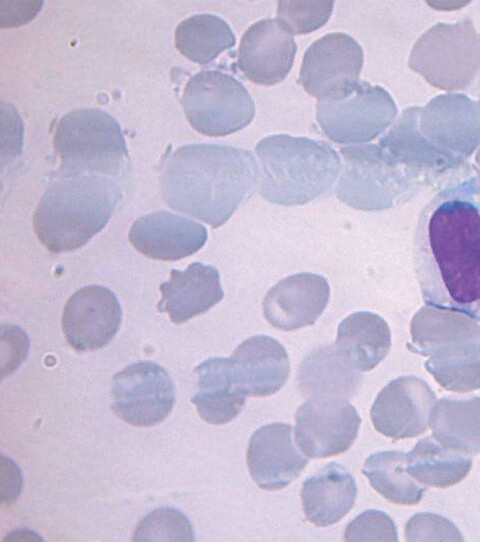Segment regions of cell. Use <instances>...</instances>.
Listing matches in <instances>:
<instances>
[{
	"label": "cell",
	"mask_w": 480,
	"mask_h": 542,
	"mask_svg": "<svg viewBox=\"0 0 480 542\" xmlns=\"http://www.w3.org/2000/svg\"><path fill=\"white\" fill-rule=\"evenodd\" d=\"M413 258L426 305L480 321V174L445 187L423 208Z\"/></svg>",
	"instance_id": "obj_1"
},
{
	"label": "cell",
	"mask_w": 480,
	"mask_h": 542,
	"mask_svg": "<svg viewBox=\"0 0 480 542\" xmlns=\"http://www.w3.org/2000/svg\"><path fill=\"white\" fill-rule=\"evenodd\" d=\"M259 167L246 149L221 144H188L163 158L159 181L165 203L207 223L225 224L255 190Z\"/></svg>",
	"instance_id": "obj_2"
},
{
	"label": "cell",
	"mask_w": 480,
	"mask_h": 542,
	"mask_svg": "<svg viewBox=\"0 0 480 542\" xmlns=\"http://www.w3.org/2000/svg\"><path fill=\"white\" fill-rule=\"evenodd\" d=\"M120 199L115 178L96 174L57 177L36 207L34 232L53 253L74 251L104 228Z\"/></svg>",
	"instance_id": "obj_3"
},
{
	"label": "cell",
	"mask_w": 480,
	"mask_h": 542,
	"mask_svg": "<svg viewBox=\"0 0 480 542\" xmlns=\"http://www.w3.org/2000/svg\"><path fill=\"white\" fill-rule=\"evenodd\" d=\"M255 154L261 195L283 206L303 205L321 197L333 186L342 167L339 155L328 143L288 134L261 139Z\"/></svg>",
	"instance_id": "obj_4"
},
{
	"label": "cell",
	"mask_w": 480,
	"mask_h": 542,
	"mask_svg": "<svg viewBox=\"0 0 480 542\" xmlns=\"http://www.w3.org/2000/svg\"><path fill=\"white\" fill-rule=\"evenodd\" d=\"M410 351L428 357L424 365L443 388H480V325L470 316L425 305L410 323Z\"/></svg>",
	"instance_id": "obj_5"
},
{
	"label": "cell",
	"mask_w": 480,
	"mask_h": 542,
	"mask_svg": "<svg viewBox=\"0 0 480 542\" xmlns=\"http://www.w3.org/2000/svg\"><path fill=\"white\" fill-rule=\"evenodd\" d=\"M53 146L60 159L58 177L96 174L116 179L128 159L119 123L96 108L65 114L58 123Z\"/></svg>",
	"instance_id": "obj_6"
},
{
	"label": "cell",
	"mask_w": 480,
	"mask_h": 542,
	"mask_svg": "<svg viewBox=\"0 0 480 542\" xmlns=\"http://www.w3.org/2000/svg\"><path fill=\"white\" fill-rule=\"evenodd\" d=\"M335 194L351 208L378 211L408 201L421 185L417 176L379 144L343 147Z\"/></svg>",
	"instance_id": "obj_7"
},
{
	"label": "cell",
	"mask_w": 480,
	"mask_h": 542,
	"mask_svg": "<svg viewBox=\"0 0 480 542\" xmlns=\"http://www.w3.org/2000/svg\"><path fill=\"white\" fill-rule=\"evenodd\" d=\"M408 65L440 90H468L480 77V33L469 17L438 22L417 39Z\"/></svg>",
	"instance_id": "obj_8"
},
{
	"label": "cell",
	"mask_w": 480,
	"mask_h": 542,
	"mask_svg": "<svg viewBox=\"0 0 480 542\" xmlns=\"http://www.w3.org/2000/svg\"><path fill=\"white\" fill-rule=\"evenodd\" d=\"M181 104L190 125L211 137L226 136L251 123L255 105L244 85L233 76L205 70L192 76Z\"/></svg>",
	"instance_id": "obj_9"
},
{
	"label": "cell",
	"mask_w": 480,
	"mask_h": 542,
	"mask_svg": "<svg viewBox=\"0 0 480 542\" xmlns=\"http://www.w3.org/2000/svg\"><path fill=\"white\" fill-rule=\"evenodd\" d=\"M397 106L379 85L359 81L338 100H318L316 119L326 137L340 144L367 143L393 123Z\"/></svg>",
	"instance_id": "obj_10"
},
{
	"label": "cell",
	"mask_w": 480,
	"mask_h": 542,
	"mask_svg": "<svg viewBox=\"0 0 480 542\" xmlns=\"http://www.w3.org/2000/svg\"><path fill=\"white\" fill-rule=\"evenodd\" d=\"M364 63L360 44L342 32L328 33L305 51L299 73L304 90L318 100H338L359 83Z\"/></svg>",
	"instance_id": "obj_11"
},
{
	"label": "cell",
	"mask_w": 480,
	"mask_h": 542,
	"mask_svg": "<svg viewBox=\"0 0 480 542\" xmlns=\"http://www.w3.org/2000/svg\"><path fill=\"white\" fill-rule=\"evenodd\" d=\"M295 442L310 458H326L346 452L361 424L355 407L338 395H318L295 413Z\"/></svg>",
	"instance_id": "obj_12"
},
{
	"label": "cell",
	"mask_w": 480,
	"mask_h": 542,
	"mask_svg": "<svg viewBox=\"0 0 480 542\" xmlns=\"http://www.w3.org/2000/svg\"><path fill=\"white\" fill-rule=\"evenodd\" d=\"M112 409L134 426L162 422L175 403V387L169 373L152 361L126 366L113 376Z\"/></svg>",
	"instance_id": "obj_13"
},
{
	"label": "cell",
	"mask_w": 480,
	"mask_h": 542,
	"mask_svg": "<svg viewBox=\"0 0 480 542\" xmlns=\"http://www.w3.org/2000/svg\"><path fill=\"white\" fill-rule=\"evenodd\" d=\"M421 134L445 153L467 162L480 147V97L460 93L438 95L417 107Z\"/></svg>",
	"instance_id": "obj_14"
},
{
	"label": "cell",
	"mask_w": 480,
	"mask_h": 542,
	"mask_svg": "<svg viewBox=\"0 0 480 542\" xmlns=\"http://www.w3.org/2000/svg\"><path fill=\"white\" fill-rule=\"evenodd\" d=\"M436 395L414 375L390 381L377 395L370 417L374 428L392 439L416 437L426 431Z\"/></svg>",
	"instance_id": "obj_15"
},
{
	"label": "cell",
	"mask_w": 480,
	"mask_h": 542,
	"mask_svg": "<svg viewBox=\"0 0 480 542\" xmlns=\"http://www.w3.org/2000/svg\"><path fill=\"white\" fill-rule=\"evenodd\" d=\"M122 318L118 298L110 289L89 285L67 300L62 330L76 351H95L106 346L119 330Z\"/></svg>",
	"instance_id": "obj_16"
},
{
	"label": "cell",
	"mask_w": 480,
	"mask_h": 542,
	"mask_svg": "<svg viewBox=\"0 0 480 542\" xmlns=\"http://www.w3.org/2000/svg\"><path fill=\"white\" fill-rule=\"evenodd\" d=\"M297 51L291 31L278 19L252 24L242 35L237 65L251 82L271 86L288 75Z\"/></svg>",
	"instance_id": "obj_17"
},
{
	"label": "cell",
	"mask_w": 480,
	"mask_h": 542,
	"mask_svg": "<svg viewBox=\"0 0 480 542\" xmlns=\"http://www.w3.org/2000/svg\"><path fill=\"white\" fill-rule=\"evenodd\" d=\"M292 434V426L282 422L264 425L252 434L246 462L251 478L261 489L274 491L287 487L308 464Z\"/></svg>",
	"instance_id": "obj_18"
},
{
	"label": "cell",
	"mask_w": 480,
	"mask_h": 542,
	"mask_svg": "<svg viewBox=\"0 0 480 542\" xmlns=\"http://www.w3.org/2000/svg\"><path fill=\"white\" fill-rule=\"evenodd\" d=\"M330 287L325 277L310 272L281 279L265 295L263 314L267 322L281 331L313 325L325 310Z\"/></svg>",
	"instance_id": "obj_19"
},
{
	"label": "cell",
	"mask_w": 480,
	"mask_h": 542,
	"mask_svg": "<svg viewBox=\"0 0 480 542\" xmlns=\"http://www.w3.org/2000/svg\"><path fill=\"white\" fill-rule=\"evenodd\" d=\"M228 367L234 387L244 395L254 397L275 394L290 374L286 349L267 335L244 340L228 358Z\"/></svg>",
	"instance_id": "obj_20"
},
{
	"label": "cell",
	"mask_w": 480,
	"mask_h": 542,
	"mask_svg": "<svg viewBox=\"0 0 480 542\" xmlns=\"http://www.w3.org/2000/svg\"><path fill=\"white\" fill-rule=\"evenodd\" d=\"M417 107L405 109L379 145L410 169L421 184H433L465 168L467 162L440 150L421 134Z\"/></svg>",
	"instance_id": "obj_21"
},
{
	"label": "cell",
	"mask_w": 480,
	"mask_h": 542,
	"mask_svg": "<svg viewBox=\"0 0 480 542\" xmlns=\"http://www.w3.org/2000/svg\"><path fill=\"white\" fill-rule=\"evenodd\" d=\"M207 237L203 225L166 210L141 216L128 234L136 250L149 258L164 261L194 254L204 246Z\"/></svg>",
	"instance_id": "obj_22"
},
{
	"label": "cell",
	"mask_w": 480,
	"mask_h": 542,
	"mask_svg": "<svg viewBox=\"0 0 480 542\" xmlns=\"http://www.w3.org/2000/svg\"><path fill=\"white\" fill-rule=\"evenodd\" d=\"M159 289L162 299L157 308L176 324L207 312L224 297L218 270L200 262L191 263L185 270L173 269Z\"/></svg>",
	"instance_id": "obj_23"
},
{
	"label": "cell",
	"mask_w": 480,
	"mask_h": 542,
	"mask_svg": "<svg viewBox=\"0 0 480 542\" xmlns=\"http://www.w3.org/2000/svg\"><path fill=\"white\" fill-rule=\"evenodd\" d=\"M356 495L354 477L344 466L330 462L303 482L305 518L316 527L333 525L352 510Z\"/></svg>",
	"instance_id": "obj_24"
},
{
	"label": "cell",
	"mask_w": 480,
	"mask_h": 542,
	"mask_svg": "<svg viewBox=\"0 0 480 542\" xmlns=\"http://www.w3.org/2000/svg\"><path fill=\"white\" fill-rule=\"evenodd\" d=\"M390 346V328L376 313H352L338 326L335 347L356 371L375 368L387 356Z\"/></svg>",
	"instance_id": "obj_25"
},
{
	"label": "cell",
	"mask_w": 480,
	"mask_h": 542,
	"mask_svg": "<svg viewBox=\"0 0 480 542\" xmlns=\"http://www.w3.org/2000/svg\"><path fill=\"white\" fill-rule=\"evenodd\" d=\"M198 392L191 398L199 416L207 423L220 425L235 419L246 403V395L239 392L231 380L228 358L214 357L199 364Z\"/></svg>",
	"instance_id": "obj_26"
},
{
	"label": "cell",
	"mask_w": 480,
	"mask_h": 542,
	"mask_svg": "<svg viewBox=\"0 0 480 542\" xmlns=\"http://www.w3.org/2000/svg\"><path fill=\"white\" fill-rule=\"evenodd\" d=\"M429 424L434 439L459 454L480 453V397L442 398L433 407Z\"/></svg>",
	"instance_id": "obj_27"
},
{
	"label": "cell",
	"mask_w": 480,
	"mask_h": 542,
	"mask_svg": "<svg viewBox=\"0 0 480 542\" xmlns=\"http://www.w3.org/2000/svg\"><path fill=\"white\" fill-rule=\"evenodd\" d=\"M299 384L312 395H352L361 377L340 355L336 347L325 346L311 352L299 368Z\"/></svg>",
	"instance_id": "obj_28"
},
{
	"label": "cell",
	"mask_w": 480,
	"mask_h": 542,
	"mask_svg": "<svg viewBox=\"0 0 480 542\" xmlns=\"http://www.w3.org/2000/svg\"><path fill=\"white\" fill-rule=\"evenodd\" d=\"M471 467L470 458L445 449L431 437L419 440L407 453V472L426 486H453L466 477Z\"/></svg>",
	"instance_id": "obj_29"
},
{
	"label": "cell",
	"mask_w": 480,
	"mask_h": 542,
	"mask_svg": "<svg viewBox=\"0 0 480 542\" xmlns=\"http://www.w3.org/2000/svg\"><path fill=\"white\" fill-rule=\"evenodd\" d=\"M231 27L213 14H197L183 20L175 31V46L189 60L200 65L212 62L235 45Z\"/></svg>",
	"instance_id": "obj_30"
},
{
	"label": "cell",
	"mask_w": 480,
	"mask_h": 542,
	"mask_svg": "<svg viewBox=\"0 0 480 542\" xmlns=\"http://www.w3.org/2000/svg\"><path fill=\"white\" fill-rule=\"evenodd\" d=\"M406 465L407 453L381 451L365 460L362 473L370 485L388 501L415 505L420 502L426 489L412 479Z\"/></svg>",
	"instance_id": "obj_31"
},
{
	"label": "cell",
	"mask_w": 480,
	"mask_h": 542,
	"mask_svg": "<svg viewBox=\"0 0 480 542\" xmlns=\"http://www.w3.org/2000/svg\"><path fill=\"white\" fill-rule=\"evenodd\" d=\"M134 541H193L188 518L174 508H160L146 515L134 532Z\"/></svg>",
	"instance_id": "obj_32"
},
{
	"label": "cell",
	"mask_w": 480,
	"mask_h": 542,
	"mask_svg": "<svg viewBox=\"0 0 480 542\" xmlns=\"http://www.w3.org/2000/svg\"><path fill=\"white\" fill-rule=\"evenodd\" d=\"M333 1H279L277 16L293 35L307 34L325 25Z\"/></svg>",
	"instance_id": "obj_33"
},
{
	"label": "cell",
	"mask_w": 480,
	"mask_h": 542,
	"mask_svg": "<svg viewBox=\"0 0 480 542\" xmlns=\"http://www.w3.org/2000/svg\"><path fill=\"white\" fill-rule=\"evenodd\" d=\"M345 541H398L397 527L385 512L368 509L354 518L344 532Z\"/></svg>",
	"instance_id": "obj_34"
},
{
	"label": "cell",
	"mask_w": 480,
	"mask_h": 542,
	"mask_svg": "<svg viewBox=\"0 0 480 542\" xmlns=\"http://www.w3.org/2000/svg\"><path fill=\"white\" fill-rule=\"evenodd\" d=\"M405 535L408 541H463L453 522L431 512L413 515L406 523Z\"/></svg>",
	"instance_id": "obj_35"
},
{
	"label": "cell",
	"mask_w": 480,
	"mask_h": 542,
	"mask_svg": "<svg viewBox=\"0 0 480 542\" xmlns=\"http://www.w3.org/2000/svg\"><path fill=\"white\" fill-rule=\"evenodd\" d=\"M475 162L477 166L480 168V147L477 150L476 156H475Z\"/></svg>",
	"instance_id": "obj_36"
}]
</instances>
